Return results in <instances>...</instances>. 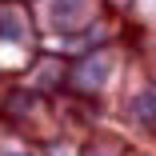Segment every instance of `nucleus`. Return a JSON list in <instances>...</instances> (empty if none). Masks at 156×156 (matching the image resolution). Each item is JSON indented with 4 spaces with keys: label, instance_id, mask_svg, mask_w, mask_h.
<instances>
[{
    "label": "nucleus",
    "instance_id": "obj_1",
    "mask_svg": "<svg viewBox=\"0 0 156 156\" xmlns=\"http://www.w3.org/2000/svg\"><path fill=\"white\" fill-rule=\"evenodd\" d=\"M80 8H84V0H56V4L48 8V16H52L56 28H64L72 16H80Z\"/></svg>",
    "mask_w": 156,
    "mask_h": 156
},
{
    "label": "nucleus",
    "instance_id": "obj_2",
    "mask_svg": "<svg viewBox=\"0 0 156 156\" xmlns=\"http://www.w3.org/2000/svg\"><path fill=\"white\" fill-rule=\"evenodd\" d=\"M104 72H108V60H92V64L80 72V84H84V88H96V84L104 80Z\"/></svg>",
    "mask_w": 156,
    "mask_h": 156
},
{
    "label": "nucleus",
    "instance_id": "obj_3",
    "mask_svg": "<svg viewBox=\"0 0 156 156\" xmlns=\"http://www.w3.org/2000/svg\"><path fill=\"white\" fill-rule=\"evenodd\" d=\"M132 112H136V116H144V120L152 124V120H156V96H152V92L136 96V100H132Z\"/></svg>",
    "mask_w": 156,
    "mask_h": 156
},
{
    "label": "nucleus",
    "instance_id": "obj_4",
    "mask_svg": "<svg viewBox=\"0 0 156 156\" xmlns=\"http://www.w3.org/2000/svg\"><path fill=\"white\" fill-rule=\"evenodd\" d=\"M0 40H20V20H16L12 12L0 16Z\"/></svg>",
    "mask_w": 156,
    "mask_h": 156
}]
</instances>
